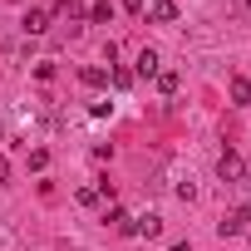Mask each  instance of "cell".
<instances>
[{"mask_svg":"<svg viewBox=\"0 0 251 251\" xmlns=\"http://www.w3.org/2000/svg\"><path fill=\"white\" fill-rule=\"evenodd\" d=\"M113 20V0H89V25H108Z\"/></svg>","mask_w":251,"mask_h":251,"instance_id":"5","label":"cell"},{"mask_svg":"<svg viewBox=\"0 0 251 251\" xmlns=\"http://www.w3.org/2000/svg\"><path fill=\"white\" fill-rule=\"evenodd\" d=\"M246 5H251V0H246Z\"/></svg>","mask_w":251,"mask_h":251,"instance_id":"13","label":"cell"},{"mask_svg":"<svg viewBox=\"0 0 251 251\" xmlns=\"http://www.w3.org/2000/svg\"><path fill=\"white\" fill-rule=\"evenodd\" d=\"M158 69H163V59H158V50H138V79H158Z\"/></svg>","mask_w":251,"mask_h":251,"instance_id":"4","label":"cell"},{"mask_svg":"<svg viewBox=\"0 0 251 251\" xmlns=\"http://www.w3.org/2000/svg\"><path fill=\"white\" fill-rule=\"evenodd\" d=\"M79 79H84L89 89H103V84H108V69H99V64H89V69H84Z\"/></svg>","mask_w":251,"mask_h":251,"instance_id":"9","label":"cell"},{"mask_svg":"<svg viewBox=\"0 0 251 251\" xmlns=\"http://www.w3.org/2000/svg\"><path fill=\"white\" fill-rule=\"evenodd\" d=\"M133 236H163V217H153V212L138 217V222H133Z\"/></svg>","mask_w":251,"mask_h":251,"instance_id":"7","label":"cell"},{"mask_svg":"<svg viewBox=\"0 0 251 251\" xmlns=\"http://www.w3.org/2000/svg\"><path fill=\"white\" fill-rule=\"evenodd\" d=\"M103 222H108L113 231H128V236H133V217L123 212V207H108V217H103Z\"/></svg>","mask_w":251,"mask_h":251,"instance_id":"8","label":"cell"},{"mask_svg":"<svg viewBox=\"0 0 251 251\" xmlns=\"http://www.w3.org/2000/svg\"><path fill=\"white\" fill-rule=\"evenodd\" d=\"M158 89L163 94H177V69H158Z\"/></svg>","mask_w":251,"mask_h":251,"instance_id":"11","label":"cell"},{"mask_svg":"<svg viewBox=\"0 0 251 251\" xmlns=\"http://www.w3.org/2000/svg\"><path fill=\"white\" fill-rule=\"evenodd\" d=\"M246 222H251V207H231V212L217 222V231H222V236H241V231H246Z\"/></svg>","mask_w":251,"mask_h":251,"instance_id":"2","label":"cell"},{"mask_svg":"<svg viewBox=\"0 0 251 251\" xmlns=\"http://www.w3.org/2000/svg\"><path fill=\"white\" fill-rule=\"evenodd\" d=\"M148 20H158V25H173V20H177V5H173V0H153Z\"/></svg>","mask_w":251,"mask_h":251,"instance_id":"6","label":"cell"},{"mask_svg":"<svg viewBox=\"0 0 251 251\" xmlns=\"http://www.w3.org/2000/svg\"><path fill=\"white\" fill-rule=\"evenodd\" d=\"M231 103H251V79H231Z\"/></svg>","mask_w":251,"mask_h":251,"instance_id":"10","label":"cell"},{"mask_svg":"<svg viewBox=\"0 0 251 251\" xmlns=\"http://www.w3.org/2000/svg\"><path fill=\"white\" fill-rule=\"evenodd\" d=\"M123 10H128V15H138V10H143V0H123Z\"/></svg>","mask_w":251,"mask_h":251,"instance_id":"12","label":"cell"},{"mask_svg":"<svg viewBox=\"0 0 251 251\" xmlns=\"http://www.w3.org/2000/svg\"><path fill=\"white\" fill-rule=\"evenodd\" d=\"M217 177H222V182H241V177H246V163H241V153H231V148H226V153L217 158Z\"/></svg>","mask_w":251,"mask_h":251,"instance_id":"1","label":"cell"},{"mask_svg":"<svg viewBox=\"0 0 251 251\" xmlns=\"http://www.w3.org/2000/svg\"><path fill=\"white\" fill-rule=\"evenodd\" d=\"M20 25H25V35H45V30H50V10H45V5H35V10H25V20H20Z\"/></svg>","mask_w":251,"mask_h":251,"instance_id":"3","label":"cell"}]
</instances>
